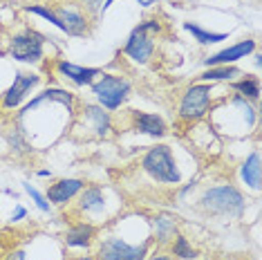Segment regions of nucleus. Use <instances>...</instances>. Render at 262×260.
Wrapping results in <instances>:
<instances>
[{
	"instance_id": "nucleus-1",
	"label": "nucleus",
	"mask_w": 262,
	"mask_h": 260,
	"mask_svg": "<svg viewBox=\"0 0 262 260\" xmlns=\"http://www.w3.org/2000/svg\"><path fill=\"white\" fill-rule=\"evenodd\" d=\"M200 209L213 218H242L247 211V200L242 191L233 184L211 186L202 193Z\"/></svg>"
},
{
	"instance_id": "nucleus-2",
	"label": "nucleus",
	"mask_w": 262,
	"mask_h": 260,
	"mask_svg": "<svg viewBox=\"0 0 262 260\" xmlns=\"http://www.w3.org/2000/svg\"><path fill=\"white\" fill-rule=\"evenodd\" d=\"M141 168L159 184H180L182 182V170L175 159V153L166 144L150 146L146 155L141 157Z\"/></svg>"
},
{
	"instance_id": "nucleus-3",
	"label": "nucleus",
	"mask_w": 262,
	"mask_h": 260,
	"mask_svg": "<svg viewBox=\"0 0 262 260\" xmlns=\"http://www.w3.org/2000/svg\"><path fill=\"white\" fill-rule=\"evenodd\" d=\"M90 88H92V94L97 97L99 105L108 112H115L121 108L128 101L130 92H133V85H130L128 79H123L119 74H105V72Z\"/></svg>"
},
{
	"instance_id": "nucleus-4",
	"label": "nucleus",
	"mask_w": 262,
	"mask_h": 260,
	"mask_svg": "<svg viewBox=\"0 0 262 260\" xmlns=\"http://www.w3.org/2000/svg\"><path fill=\"white\" fill-rule=\"evenodd\" d=\"M150 242H128L121 235H105L97 242L94 260H146Z\"/></svg>"
},
{
	"instance_id": "nucleus-5",
	"label": "nucleus",
	"mask_w": 262,
	"mask_h": 260,
	"mask_svg": "<svg viewBox=\"0 0 262 260\" xmlns=\"http://www.w3.org/2000/svg\"><path fill=\"white\" fill-rule=\"evenodd\" d=\"M213 99V85L211 83H193L182 94L180 101V119L184 121H200L208 115Z\"/></svg>"
},
{
	"instance_id": "nucleus-6",
	"label": "nucleus",
	"mask_w": 262,
	"mask_h": 260,
	"mask_svg": "<svg viewBox=\"0 0 262 260\" xmlns=\"http://www.w3.org/2000/svg\"><path fill=\"white\" fill-rule=\"evenodd\" d=\"M45 36L36 29L14 34L9 40V56L18 63H40L45 56Z\"/></svg>"
},
{
	"instance_id": "nucleus-7",
	"label": "nucleus",
	"mask_w": 262,
	"mask_h": 260,
	"mask_svg": "<svg viewBox=\"0 0 262 260\" xmlns=\"http://www.w3.org/2000/svg\"><path fill=\"white\" fill-rule=\"evenodd\" d=\"M74 126H81L83 130H88V135L92 137H99V139H105L112 135V117L110 112L101 105H94V103H83L81 112H76L74 119H72Z\"/></svg>"
},
{
	"instance_id": "nucleus-8",
	"label": "nucleus",
	"mask_w": 262,
	"mask_h": 260,
	"mask_svg": "<svg viewBox=\"0 0 262 260\" xmlns=\"http://www.w3.org/2000/svg\"><path fill=\"white\" fill-rule=\"evenodd\" d=\"M108 193H110V188H105V186H85L79 193L76 211H79L81 215H88L90 220H101V218H105L108 215V209H110Z\"/></svg>"
},
{
	"instance_id": "nucleus-9",
	"label": "nucleus",
	"mask_w": 262,
	"mask_h": 260,
	"mask_svg": "<svg viewBox=\"0 0 262 260\" xmlns=\"http://www.w3.org/2000/svg\"><path fill=\"white\" fill-rule=\"evenodd\" d=\"M40 81L43 76L36 72H18L14 76V83L3 94V110H16L40 85Z\"/></svg>"
},
{
	"instance_id": "nucleus-10",
	"label": "nucleus",
	"mask_w": 262,
	"mask_h": 260,
	"mask_svg": "<svg viewBox=\"0 0 262 260\" xmlns=\"http://www.w3.org/2000/svg\"><path fill=\"white\" fill-rule=\"evenodd\" d=\"M52 11H54L56 18L61 20L63 34L74 36V38H83L90 34V18H88L79 7H74V5H58V7H54Z\"/></svg>"
},
{
	"instance_id": "nucleus-11",
	"label": "nucleus",
	"mask_w": 262,
	"mask_h": 260,
	"mask_svg": "<svg viewBox=\"0 0 262 260\" xmlns=\"http://www.w3.org/2000/svg\"><path fill=\"white\" fill-rule=\"evenodd\" d=\"M258 43H255L253 38H244L240 43L231 45V47H224V50L215 52V54L206 56L204 61V68H215V65H235L237 61H242V58H247L249 54H253Z\"/></svg>"
},
{
	"instance_id": "nucleus-12",
	"label": "nucleus",
	"mask_w": 262,
	"mask_h": 260,
	"mask_svg": "<svg viewBox=\"0 0 262 260\" xmlns=\"http://www.w3.org/2000/svg\"><path fill=\"white\" fill-rule=\"evenodd\" d=\"M123 54H126L130 61L146 65L150 63V58L155 54V40L150 34L139 32V29H133V34L128 36L126 45H123Z\"/></svg>"
},
{
	"instance_id": "nucleus-13",
	"label": "nucleus",
	"mask_w": 262,
	"mask_h": 260,
	"mask_svg": "<svg viewBox=\"0 0 262 260\" xmlns=\"http://www.w3.org/2000/svg\"><path fill=\"white\" fill-rule=\"evenodd\" d=\"M85 188V182L79 177H65V180H56L54 184L47 188L45 198L52 206H65Z\"/></svg>"
},
{
	"instance_id": "nucleus-14",
	"label": "nucleus",
	"mask_w": 262,
	"mask_h": 260,
	"mask_svg": "<svg viewBox=\"0 0 262 260\" xmlns=\"http://www.w3.org/2000/svg\"><path fill=\"white\" fill-rule=\"evenodd\" d=\"M56 72L65 76L68 81H72L74 85H92L94 81L103 74L101 68H85V65H76V63H70L65 58H58L56 61Z\"/></svg>"
},
{
	"instance_id": "nucleus-15",
	"label": "nucleus",
	"mask_w": 262,
	"mask_h": 260,
	"mask_svg": "<svg viewBox=\"0 0 262 260\" xmlns=\"http://www.w3.org/2000/svg\"><path fill=\"white\" fill-rule=\"evenodd\" d=\"M97 235H99V227L94 222H76L72 227L65 231L63 240H65V247L70 249H90V247L97 242Z\"/></svg>"
},
{
	"instance_id": "nucleus-16",
	"label": "nucleus",
	"mask_w": 262,
	"mask_h": 260,
	"mask_svg": "<svg viewBox=\"0 0 262 260\" xmlns=\"http://www.w3.org/2000/svg\"><path fill=\"white\" fill-rule=\"evenodd\" d=\"M130 119H133V130L148 135V137H164L168 133L166 121L159 115H152V112H133Z\"/></svg>"
},
{
	"instance_id": "nucleus-17",
	"label": "nucleus",
	"mask_w": 262,
	"mask_h": 260,
	"mask_svg": "<svg viewBox=\"0 0 262 260\" xmlns=\"http://www.w3.org/2000/svg\"><path fill=\"white\" fill-rule=\"evenodd\" d=\"M240 180L247 184L249 188L253 191H260V184H262V168H260V153L253 150L251 155L242 162L240 166Z\"/></svg>"
},
{
	"instance_id": "nucleus-18",
	"label": "nucleus",
	"mask_w": 262,
	"mask_h": 260,
	"mask_svg": "<svg viewBox=\"0 0 262 260\" xmlns=\"http://www.w3.org/2000/svg\"><path fill=\"white\" fill-rule=\"evenodd\" d=\"M150 235L159 247L168 245L177 235V220H172V218L166 213H159L157 218H152V233Z\"/></svg>"
},
{
	"instance_id": "nucleus-19",
	"label": "nucleus",
	"mask_w": 262,
	"mask_h": 260,
	"mask_svg": "<svg viewBox=\"0 0 262 260\" xmlns=\"http://www.w3.org/2000/svg\"><path fill=\"white\" fill-rule=\"evenodd\" d=\"M240 76V70L235 65H215V68H206L198 76L200 83H224V81H235Z\"/></svg>"
},
{
	"instance_id": "nucleus-20",
	"label": "nucleus",
	"mask_w": 262,
	"mask_h": 260,
	"mask_svg": "<svg viewBox=\"0 0 262 260\" xmlns=\"http://www.w3.org/2000/svg\"><path fill=\"white\" fill-rule=\"evenodd\" d=\"M184 29H186L200 45H215V43H222V40L229 38V32H211V29L200 27L198 23H184Z\"/></svg>"
},
{
	"instance_id": "nucleus-21",
	"label": "nucleus",
	"mask_w": 262,
	"mask_h": 260,
	"mask_svg": "<svg viewBox=\"0 0 262 260\" xmlns=\"http://www.w3.org/2000/svg\"><path fill=\"white\" fill-rule=\"evenodd\" d=\"M231 88L237 92V97L255 103L260 99V81L255 76H242L237 81H231Z\"/></svg>"
},
{
	"instance_id": "nucleus-22",
	"label": "nucleus",
	"mask_w": 262,
	"mask_h": 260,
	"mask_svg": "<svg viewBox=\"0 0 262 260\" xmlns=\"http://www.w3.org/2000/svg\"><path fill=\"white\" fill-rule=\"evenodd\" d=\"M170 253L180 260H193L195 256H198V249H193V245L188 242L186 235L177 233L175 238L170 240Z\"/></svg>"
},
{
	"instance_id": "nucleus-23",
	"label": "nucleus",
	"mask_w": 262,
	"mask_h": 260,
	"mask_svg": "<svg viewBox=\"0 0 262 260\" xmlns=\"http://www.w3.org/2000/svg\"><path fill=\"white\" fill-rule=\"evenodd\" d=\"M7 144H9V148L14 150L16 155H29V153H34L32 144L25 139V135H23L18 128H11L7 133Z\"/></svg>"
},
{
	"instance_id": "nucleus-24",
	"label": "nucleus",
	"mask_w": 262,
	"mask_h": 260,
	"mask_svg": "<svg viewBox=\"0 0 262 260\" xmlns=\"http://www.w3.org/2000/svg\"><path fill=\"white\" fill-rule=\"evenodd\" d=\"M23 188H25V193L29 195V198H32V202L36 204L38 209L43 211V213H50V211H52V204L47 202V198L38 191V188H34L32 184H29V182H23Z\"/></svg>"
},
{
	"instance_id": "nucleus-25",
	"label": "nucleus",
	"mask_w": 262,
	"mask_h": 260,
	"mask_svg": "<svg viewBox=\"0 0 262 260\" xmlns=\"http://www.w3.org/2000/svg\"><path fill=\"white\" fill-rule=\"evenodd\" d=\"M135 29H139V32H146V34H150V36H155V34L162 32V23H159L157 18H150V20L139 23Z\"/></svg>"
},
{
	"instance_id": "nucleus-26",
	"label": "nucleus",
	"mask_w": 262,
	"mask_h": 260,
	"mask_svg": "<svg viewBox=\"0 0 262 260\" xmlns=\"http://www.w3.org/2000/svg\"><path fill=\"white\" fill-rule=\"evenodd\" d=\"M25 218H27V209L25 206H20V204H16L14 213H11V222H20V220H25Z\"/></svg>"
},
{
	"instance_id": "nucleus-27",
	"label": "nucleus",
	"mask_w": 262,
	"mask_h": 260,
	"mask_svg": "<svg viewBox=\"0 0 262 260\" xmlns=\"http://www.w3.org/2000/svg\"><path fill=\"white\" fill-rule=\"evenodd\" d=\"M5 260H27V253L23 249H14V251H9L7 256H5Z\"/></svg>"
},
{
	"instance_id": "nucleus-28",
	"label": "nucleus",
	"mask_w": 262,
	"mask_h": 260,
	"mask_svg": "<svg viewBox=\"0 0 262 260\" xmlns=\"http://www.w3.org/2000/svg\"><path fill=\"white\" fill-rule=\"evenodd\" d=\"M137 3H139V5H144V7H148V5H152L150 0H137ZM112 5H115V0H103V5H101V11H103V14H105V11H108V9L112 7Z\"/></svg>"
},
{
	"instance_id": "nucleus-29",
	"label": "nucleus",
	"mask_w": 262,
	"mask_h": 260,
	"mask_svg": "<svg viewBox=\"0 0 262 260\" xmlns=\"http://www.w3.org/2000/svg\"><path fill=\"white\" fill-rule=\"evenodd\" d=\"M150 260H172L170 256H164V253H157V256H150Z\"/></svg>"
},
{
	"instance_id": "nucleus-30",
	"label": "nucleus",
	"mask_w": 262,
	"mask_h": 260,
	"mask_svg": "<svg viewBox=\"0 0 262 260\" xmlns=\"http://www.w3.org/2000/svg\"><path fill=\"white\" fill-rule=\"evenodd\" d=\"M38 177H52V170H47V168H43V170H38L36 173Z\"/></svg>"
},
{
	"instance_id": "nucleus-31",
	"label": "nucleus",
	"mask_w": 262,
	"mask_h": 260,
	"mask_svg": "<svg viewBox=\"0 0 262 260\" xmlns=\"http://www.w3.org/2000/svg\"><path fill=\"white\" fill-rule=\"evenodd\" d=\"M72 260H94L92 256H74Z\"/></svg>"
},
{
	"instance_id": "nucleus-32",
	"label": "nucleus",
	"mask_w": 262,
	"mask_h": 260,
	"mask_svg": "<svg viewBox=\"0 0 262 260\" xmlns=\"http://www.w3.org/2000/svg\"><path fill=\"white\" fill-rule=\"evenodd\" d=\"M260 65H262V56L255 54V68H260Z\"/></svg>"
},
{
	"instance_id": "nucleus-33",
	"label": "nucleus",
	"mask_w": 262,
	"mask_h": 260,
	"mask_svg": "<svg viewBox=\"0 0 262 260\" xmlns=\"http://www.w3.org/2000/svg\"><path fill=\"white\" fill-rule=\"evenodd\" d=\"M0 242H3V235H0Z\"/></svg>"
},
{
	"instance_id": "nucleus-34",
	"label": "nucleus",
	"mask_w": 262,
	"mask_h": 260,
	"mask_svg": "<svg viewBox=\"0 0 262 260\" xmlns=\"http://www.w3.org/2000/svg\"><path fill=\"white\" fill-rule=\"evenodd\" d=\"M206 260H211V258H206Z\"/></svg>"
},
{
	"instance_id": "nucleus-35",
	"label": "nucleus",
	"mask_w": 262,
	"mask_h": 260,
	"mask_svg": "<svg viewBox=\"0 0 262 260\" xmlns=\"http://www.w3.org/2000/svg\"><path fill=\"white\" fill-rule=\"evenodd\" d=\"M101 3H103V0H101Z\"/></svg>"
}]
</instances>
